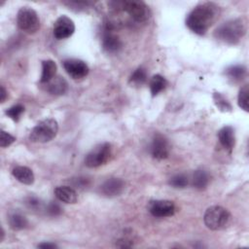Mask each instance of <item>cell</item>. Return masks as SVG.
<instances>
[{
	"instance_id": "obj_27",
	"label": "cell",
	"mask_w": 249,
	"mask_h": 249,
	"mask_svg": "<svg viewBox=\"0 0 249 249\" xmlns=\"http://www.w3.org/2000/svg\"><path fill=\"white\" fill-rule=\"evenodd\" d=\"M188 177L185 174H176L169 180V185L174 188H185L188 185Z\"/></svg>"
},
{
	"instance_id": "obj_10",
	"label": "cell",
	"mask_w": 249,
	"mask_h": 249,
	"mask_svg": "<svg viewBox=\"0 0 249 249\" xmlns=\"http://www.w3.org/2000/svg\"><path fill=\"white\" fill-rule=\"evenodd\" d=\"M75 31V24L74 21L66 17L60 16L53 24V36L58 39H66L69 38Z\"/></svg>"
},
{
	"instance_id": "obj_22",
	"label": "cell",
	"mask_w": 249,
	"mask_h": 249,
	"mask_svg": "<svg viewBox=\"0 0 249 249\" xmlns=\"http://www.w3.org/2000/svg\"><path fill=\"white\" fill-rule=\"evenodd\" d=\"M209 183V176L206 171L202 169L196 170L193 175V186L196 189L203 190L207 187Z\"/></svg>"
},
{
	"instance_id": "obj_3",
	"label": "cell",
	"mask_w": 249,
	"mask_h": 249,
	"mask_svg": "<svg viewBox=\"0 0 249 249\" xmlns=\"http://www.w3.org/2000/svg\"><path fill=\"white\" fill-rule=\"evenodd\" d=\"M58 131V124L53 118L39 122L31 130L29 139L35 143H46L53 140Z\"/></svg>"
},
{
	"instance_id": "obj_21",
	"label": "cell",
	"mask_w": 249,
	"mask_h": 249,
	"mask_svg": "<svg viewBox=\"0 0 249 249\" xmlns=\"http://www.w3.org/2000/svg\"><path fill=\"white\" fill-rule=\"evenodd\" d=\"M225 74L234 82H238L245 78L247 70L246 67L243 65H231L226 69Z\"/></svg>"
},
{
	"instance_id": "obj_28",
	"label": "cell",
	"mask_w": 249,
	"mask_h": 249,
	"mask_svg": "<svg viewBox=\"0 0 249 249\" xmlns=\"http://www.w3.org/2000/svg\"><path fill=\"white\" fill-rule=\"evenodd\" d=\"M15 141H16L15 136H13L12 134H10L9 132H7L5 130H1V132H0V146L2 148L10 146Z\"/></svg>"
},
{
	"instance_id": "obj_13",
	"label": "cell",
	"mask_w": 249,
	"mask_h": 249,
	"mask_svg": "<svg viewBox=\"0 0 249 249\" xmlns=\"http://www.w3.org/2000/svg\"><path fill=\"white\" fill-rule=\"evenodd\" d=\"M218 138L221 143V145L230 153H231L234 142H235V137H234V130L231 126L226 125L222 127L219 132H218Z\"/></svg>"
},
{
	"instance_id": "obj_4",
	"label": "cell",
	"mask_w": 249,
	"mask_h": 249,
	"mask_svg": "<svg viewBox=\"0 0 249 249\" xmlns=\"http://www.w3.org/2000/svg\"><path fill=\"white\" fill-rule=\"evenodd\" d=\"M203 221L208 229L212 231H220L229 225L231 221V214L229 210L223 206L213 205L206 209Z\"/></svg>"
},
{
	"instance_id": "obj_29",
	"label": "cell",
	"mask_w": 249,
	"mask_h": 249,
	"mask_svg": "<svg viewBox=\"0 0 249 249\" xmlns=\"http://www.w3.org/2000/svg\"><path fill=\"white\" fill-rule=\"evenodd\" d=\"M25 204L30 209H38V208L40 209L42 203H41V201L38 197L33 196H29L25 198Z\"/></svg>"
},
{
	"instance_id": "obj_16",
	"label": "cell",
	"mask_w": 249,
	"mask_h": 249,
	"mask_svg": "<svg viewBox=\"0 0 249 249\" xmlns=\"http://www.w3.org/2000/svg\"><path fill=\"white\" fill-rule=\"evenodd\" d=\"M12 174L18 182L25 185L33 184L35 180L33 171L27 166H22V165L16 166L13 168Z\"/></svg>"
},
{
	"instance_id": "obj_1",
	"label": "cell",
	"mask_w": 249,
	"mask_h": 249,
	"mask_svg": "<svg viewBox=\"0 0 249 249\" xmlns=\"http://www.w3.org/2000/svg\"><path fill=\"white\" fill-rule=\"evenodd\" d=\"M218 8L219 7L212 2H206L197 5L188 15L186 19L187 26L196 34H205L218 18Z\"/></svg>"
},
{
	"instance_id": "obj_25",
	"label": "cell",
	"mask_w": 249,
	"mask_h": 249,
	"mask_svg": "<svg viewBox=\"0 0 249 249\" xmlns=\"http://www.w3.org/2000/svg\"><path fill=\"white\" fill-rule=\"evenodd\" d=\"M147 80V72L143 67H138L134 70V72L131 74L129 78V83L139 86L146 82Z\"/></svg>"
},
{
	"instance_id": "obj_24",
	"label": "cell",
	"mask_w": 249,
	"mask_h": 249,
	"mask_svg": "<svg viewBox=\"0 0 249 249\" xmlns=\"http://www.w3.org/2000/svg\"><path fill=\"white\" fill-rule=\"evenodd\" d=\"M248 100H249V87L248 85H244L239 89L238 96H237V103H238V106L246 112H248L249 110Z\"/></svg>"
},
{
	"instance_id": "obj_2",
	"label": "cell",
	"mask_w": 249,
	"mask_h": 249,
	"mask_svg": "<svg viewBox=\"0 0 249 249\" xmlns=\"http://www.w3.org/2000/svg\"><path fill=\"white\" fill-rule=\"evenodd\" d=\"M246 28L241 18H233L221 24L215 30V37L227 44H236L245 34Z\"/></svg>"
},
{
	"instance_id": "obj_32",
	"label": "cell",
	"mask_w": 249,
	"mask_h": 249,
	"mask_svg": "<svg viewBox=\"0 0 249 249\" xmlns=\"http://www.w3.org/2000/svg\"><path fill=\"white\" fill-rule=\"evenodd\" d=\"M38 248H43V249H53L57 248V245L52 242H42L38 244Z\"/></svg>"
},
{
	"instance_id": "obj_20",
	"label": "cell",
	"mask_w": 249,
	"mask_h": 249,
	"mask_svg": "<svg viewBox=\"0 0 249 249\" xmlns=\"http://www.w3.org/2000/svg\"><path fill=\"white\" fill-rule=\"evenodd\" d=\"M167 85V81L165 78L160 74L154 75L150 80V89L153 96L159 94L160 91H162Z\"/></svg>"
},
{
	"instance_id": "obj_33",
	"label": "cell",
	"mask_w": 249,
	"mask_h": 249,
	"mask_svg": "<svg viewBox=\"0 0 249 249\" xmlns=\"http://www.w3.org/2000/svg\"><path fill=\"white\" fill-rule=\"evenodd\" d=\"M0 94H1V97H0V101L1 103H3L6 98H7V91L5 89V88L3 86H1V89H0Z\"/></svg>"
},
{
	"instance_id": "obj_8",
	"label": "cell",
	"mask_w": 249,
	"mask_h": 249,
	"mask_svg": "<svg viewBox=\"0 0 249 249\" xmlns=\"http://www.w3.org/2000/svg\"><path fill=\"white\" fill-rule=\"evenodd\" d=\"M150 213L158 218L170 217L175 213V204L171 200L167 199H155L149 202Z\"/></svg>"
},
{
	"instance_id": "obj_11",
	"label": "cell",
	"mask_w": 249,
	"mask_h": 249,
	"mask_svg": "<svg viewBox=\"0 0 249 249\" xmlns=\"http://www.w3.org/2000/svg\"><path fill=\"white\" fill-rule=\"evenodd\" d=\"M63 67L67 74L75 80L85 78L89 71L87 63L77 58H69L64 60Z\"/></svg>"
},
{
	"instance_id": "obj_14",
	"label": "cell",
	"mask_w": 249,
	"mask_h": 249,
	"mask_svg": "<svg viewBox=\"0 0 249 249\" xmlns=\"http://www.w3.org/2000/svg\"><path fill=\"white\" fill-rule=\"evenodd\" d=\"M43 85H45V89L48 92L56 95L64 94L68 89V84L66 80L60 76H55L51 81Z\"/></svg>"
},
{
	"instance_id": "obj_5",
	"label": "cell",
	"mask_w": 249,
	"mask_h": 249,
	"mask_svg": "<svg viewBox=\"0 0 249 249\" xmlns=\"http://www.w3.org/2000/svg\"><path fill=\"white\" fill-rule=\"evenodd\" d=\"M17 23L20 30L33 34L40 28V18L35 10L30 7H22L17 15Z\"/></svg>"
},
{
	"instance_id": "obj_31",
	"label": "cell",
	"mask_w": 249,
	"mask_h": 249,
	"mask_svg": "<svg viewBox=\"0 0 249 249\" xmlns=\"http://www.w3.org/2000/svg\"><path fill=\"white\" fill-rule=\"evenodd\" d=\"M74 185L77 188H85L88 186V179L87 178H78L75 180Z\"/></svg>"
},
{
	"instance_id": "obj_19",
	"label": "cell",
	"mask_w": 249,
	"mask_h": 249,
	"mask_svg": "<svg viewBox=\"0 0 249 249\" xmlns=\"http://www.w3.org/2000/svg\"><path fill=\"white\" fill-rule=\"evenodd\" d=\"M8 222L10 227L15 230V231H19L23 230L28 226V221L27 219L20 213L18 212H13L9 215Z\"/></svg>"
},
{
	"instance_id": "obj_6",
	"label": "cell",
	"mask_w": 249,
	"mask_h": 249,
	"mask_svg": "<svg viewBox=\"0 0 249 249\" xmlns=\"http://www.w3.org/2000/svg\"><path fill=\"white\" fill-rule=\"evenodd\" d=\"M113 155V149L110 143H101L95 146L85 159V164L88 167L93 168L108 162Z\"/></svg>"
},
{
	"instance_id": "obj_15",
	"label": "cell",
	"mask_w": 249,
	"mask_h": 249,
	"mask_svg": "<svg viewBox=\"0 0 249 249\" xmlns=\"http://www.w3.org/2000/svg\"><path fill=\"white\" fill-rule=\"evenodd\" d=\"M55 197L65 203H76L78 200V195L76 191L69 186H58L54 189Z\"/></svg>"
},
{
	"instance_id": "obj_17",
	"label": "cell",
	"mask_w": 249,
	"mask_h": 249,
	"mask_svg": "<svg viewBox=\"0 0 249 249\" xmlns=\"http://www.w3.org/2000/svg\"><path fill=\"white\" fill-rule=\"evenodd\" d=\"M102 47L107 53H117L122 49L123 43L118 36L107 32L103 36Z\"/></svg>"
},
{
	"instance_id": "obj_9",
	"label": "cell",
	"mask_w": 249,
	"mask_h": 249,
	"mask_svg": "<svg viewBox=\"0 0 249 249\" xmlns=\"http://www.w3.org/2000/svg\"><path fill=\"white\" fill-rule=\"evenodd\" d=\"M150 150L154 159L164 160L169 155L170 145L165 136L160 133H156L152 139Z\"/></svg>"
},
{
	"instance_id": "obj_26",
	"label": "cell",
	"mask_w": 249,
	"mask_h": 249,
	"mask_svg": "<svg viewBox=\"0 0 249 249\" xmlns=\"http://www.w3.org/2000/svg\"><path fill=\"white\" fill-rule=\"evenodd\" d=\"M24 112V107L21 104H16L6 110L5 114L14 122H18L21 114Z\"/></svg>"
},
{
	"instance_id": "obj_7",
	"label": "cell",
	"mask_w": 249,
	"mask_h": 249,
	"mask_svg": "<svg viewBox=\"0 0 249 249\" xmlns=\"http://www.w3.org/2000/svg\"><path fill=\"white\" fill-rule=\"evenodd\" d=\"M120 8L137 22H144L150 17L149 7L143 1L129 0L118 2Z\"/></svg>"
},
{
	"instance_id": "obj_23",
	"label": "cell",
	"mask_w": 249,
	"mask_h": 249,
	"mask_svg": "<svg viewBox=\"0 0 249 249\" xmlns=\"http://www.w3.org/2000/svg\"><path fill=\"white\" fill-rule=\"evenodd\" d=\"M213 100H214V103H215L216 107L221 112H231V111L232 107H231V103L220 92H214L213 93Z\"/></svg>"
},
{
	"instance_id": "obj_30",
	"label": "cell",
	"mask_w": 249,
	"mask_h": 249,
	"mask_svg": "<svg viewBox=\"0 0 249 249\" xmlns=\"http://www.w3.org/2000/svg\"><path fill=\"white\" fill-rule=\"evenodd\" d=\"M47 212L52 216H56L61 213V208L57 203L51 202L47 207Z\"/></svg>"
},
{
	"instance_id": "obj_18",
	"label": "cell",
	"mask_w": 249,
	"mask_h": 249,
	"mask_svg": "<svg viewBox=\"0 0 249 249\" xmlns=\"http://www.w3.org/2000/svg\"><path fill=\"white\" fill-rule=\"evenodd\" d=\"M57 70L56 63L52 59H47L42 61V74L40 78V84H46L55 77Z\"/></svg>"
},
{
	"instance_id": "obj_12",
	"label": "cell",
	"mask_w": 249,
	"mask_h": 249,
	"mask_svg": "<svg viewBox=\"0 0 249 249\" xmlns=\"http://www.w3.org/2000/svg\"><path fill=\"white\" fill-rule=\"evenodd\" d=\"M124 182L121 178H109L101 186L100 191L106 196H120L124 190Z\"/></svg>"
}]
</instances>
